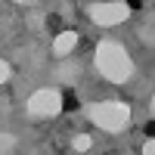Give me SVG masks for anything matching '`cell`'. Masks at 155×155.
I'll use <instances>...</instances> for the list:
<instances>
[{
    "mask_svg": "<svg viewBox=\"0 0 155 155\" xmlns=\"http://www.w3.org/2000/svg\"><path fill=\"white\" fill-rule=\"evenodd\" d=\"M62 109V96L56 93V90H34L31 99H28V112L37 115V118H50V115H59Z\"/></svg>",
    "mask_w": 155,
    "mask_h": 155,
    "instance_id": "cell-3",
    "label": "cell"
},
{
    "mask_svg": "<svg viewBox=\"0 0 155 155\" xmlns=\"http://www.w3.org/2000/svg\"><path fill=\"white\" fill-rule=\"evenodd\" d=\"M74 44H78V34L74 31H62L56 41H53V53L56 56H68L71 50H74Z\"/></svg>",
    "mask_w": 155,
    "mask_h": 155,
    "instance_id": "cell-5",
    "label": "cell"
},
{
    "mask_svg": "<svg viewBox=\"0 0 155 155\" xmlns=\"http://www.w3.org/2000/svg\"><path fill=\"white\" fill-rule=\"evenodd\" d=\"M12 146H16V137H12L9 130H0V155H9Z\"/></svg>",
    "mask_w": 155,
    "mask_h": 155,
    "instance_id": "cell-6",
    "label": "cell"
},
{
    "mask_svg": "<svg viewBox=\"0 0 155 155\" xmlns=\"http://www.w3.org/2000/svg\"><path fill=\"white\" fill-rule=\"evenodd\" d=\"M130 16V6L127 3H93L90 6V19L96 25H118Z\"/></svg>",
    "mask_w": 155,
    "mask_h": 155,
    "instance_id": "cell-4",
    "label": "cell"
},
{
    "mask_svg": "<svg viewBox=\"0 0 155 155\" xmlns=\"http://www.w3.org/2000/svg\"><path fill=\"white\" fill-rule=\"evenodd\" d=\"M93 62H96V71L112 84H121V81H127L134 74V62L127 56V50L121 44H115V41H102L96 47V59Z\"/></svg>",
    "mask_w": 155,
    "mask_h": 155,
    "instance_id": "cell-1",
    "label": "cell"
},
{
    "mask_svg": "<svg viewBox=\"0 0 155 155\" xmlns=\"http://www.w3.org/2000/svg\"><path fill=\"white\" fill-rule=\"evenodd\" d=\"M90 121L102 130H121V127L130 121V109L124 106V102H96V106H90Z\"/></svg>",
    "mask_w": 155,
    "mask_h": 155,
    "instance_id": "cell-2",
    "label": "cell"
},
{
    "mask_svg": "<svg viewBox=\"0 0 155 155\" xmlns=\"http://www.w3.org/2000/svg\"><path fill=\"white\" fill-rule=\"evenodd\" d=\"M143 155H155V140H146V146H143Z\"/></svg>",
    "mask_w": 155,
    "mask_h": 155,
    "instance_id": "cell-9",
    "label": "cell"
},
{
    "mask_svg": "<svg viewBox=\"0 0 155 155\" xmlns=\"http://www.w3.org/2000/svg\"><path fill=\"white\" fill-rule=\"evenodd\" d=\"M74 149H78V152H87V149H90V137H84V134L74 137Z\"/></svg>",
    "mask_w": 155,
    "mask_h": 155,
    "instance_id": "cell-7",
    "label": "cell"
},
{
    "mask_svg": "<svg viewBox=\"0 0 155 155\" xmlns=\"http://www.w3.org/2000/svg\"><path fill=\"white\" fill-rule=\"evenodd\" d=\"M9 74H12V71H9V65H6L3 59H0V84H3V81H9Z\"/></svg>",
    "mask_w": 155,
    "mask_h": 155,
    "instance_id": "cell-8",
    "label": "cell"
}]
</instances>
